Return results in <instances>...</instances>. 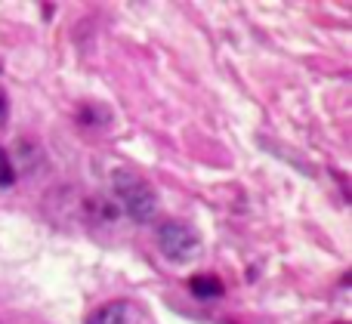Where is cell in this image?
<instances>
[{
  "label": "cell",
  "instance_id": "cell-1",
  "mask_svg": "<svg viewBox=\"0 0 352 324\" xmlns=\"http://www.w3.org/2000/svg\"><path fill=\"white\" fill-rule=\"evenodd\" d=\"M111 185H115V195L121 201V207L136 222L155 220V213H158V192L152 189V183L142 173H136L133 167H118L111 173Z\"/></svg>",
  "mask_w": 352,
  "mask_h": 324
},
{
  "label": "cell",
  "instance_id": "cell-2",
  "mask_svg": "<svg viewBox=\"0 0 352 324\" xmlns=\"http://www.w3.org/2000/svg\"><path fill=\"white\" fill-rule=\"evenodd\" d=\"M155 241H158V251L164 259L170 263H195L204 251V241H201L198 229L188 226L186 220H164L155 226Z\"/></svg>",
  "mask_w": 352,
  "mask_h": 324
},
{
  "label": "cell",
  "instance_id": "cell-3",
  "mask_svg": "<svg viewBox=\"0 0 352 324\" xmlns=\"http://www.w3.org/2000/svg\"><path fill=\"white\" fill-rule=\"evenodd\" d=\"M87 324H140V309L127 300H111L105 306H99L87 319Z\"/></svg>",
  "mask_w": 352,
  "mask_h": 324
},
{
  "label": "cell",
  "instance_id": "cell-4",
  "mask_svg": "<svg viewBox=\"0 0 352 324\" xmlns=\"http://www.w3.org/2000/svg\"><path fill=\"white\" fill-rule=\"evenodd\" d=\"M188 288H192V294L198 300H217V297H223V281L217 275H195L188 281Z\"/></svg>",
  "mask_w": 352,
  "mask_h": 324
},
{
  "label": "cell",
  "instance_id": "cell-5",
  "mask_svg": "<svg viewBox=\"0 0 352 324\" xmlns=\"http://www.w3.org/2000/svg\"><path fill=\"white\" fill-rule=\"evenodd\" d=\"M12 183H16V173H12V164H10V158H6V152L0 148V189L12 185Z\"/></svg>",
  "mask_w": 352,
  "mask_h": 324
},
{
  "label": "cell",
  "instance_id": "cell-6",
  "mask_svg": "<svg viewBox=\"0 0 352 324\" xmlns=\"http://www.w3.org/2000/svg\"><path fill=\"white\" fill-rule=\"evenodd\" d=\"M3 115H6V96L0 93V117H3Z\"/></svg>",
  "mask_w": 352,
  "mask_h": 324
}]
</instances>
